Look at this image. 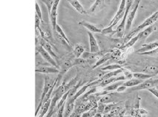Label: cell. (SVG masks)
Listing matches in <instances>:
<instances>
[{"mask_svg": "<svg viewBox=\"0 0 158 117\" xmlns=\"http://www.w3.org/2000/svg\"><path fill=\"white\" fill-rule=\"evenodd\" d=\"M126 0H121L120 7H119V9L118 10H117V13H116L114 17L113 18V19L111 20V21L110 22L108 27L102 29V34H111L116 32V31H113V28L114 27L116 26V25H117V23L123 18L125 11H126Z\"/></svg>", "mask_w": 158, "mask_h": 117, "instance_id": "6da1fadb", "label": "cell"}, {"mask_svg": "<svg viewBox=\"0 0 158 117\" xmlns=\"http://www.w3.org/2000/svg\"><path fill=\"white\" fill-rule=\"evenodd\" d=\"M157 20H158V10L154 13L152 14V16H149L148 18H147V19L145 20L142 24H140V25L137 27V28L135 29L133 31H131V32H130L127 36H126V38H125V41H126V42H128L131 38L134 37V36H135L136 33L139 32L140 31H142L144 30V29L147 28V27L154 25Z\"/></svg>", "mask_w": 158, "mask_h": 117, "instance_id": "7a4b0ae2", "label": "cell"}, {"mask_svg": "<svg viewBox=\"0 0 158 117\" xmlns=\"http://www.w3.org/2000/svg\"><path fill=\"white\" fill-rule=\"evenodd\" d=\"M134 0H126V11H125V14L123 18L122 21L119 26L117 27V30H116V33H117V37L119 38H122L124 36L125 32H126V21H127V17L128 15V13L131 8L133 5Z\"/></svg>", "mask_w": 158, "mask_h": 117, "instance_id": "3957f363", "label": "cell"}, {"mask_svg": "<svg viewBox=\"0 0 158 117\" xmlns=\"http://www.w3.org/2000/svg\"><path fill=\"white\" fill-rule=\"evenodd\" d=\"M56 80V79H53V78L50 77L48 76V74H47V75L45 77V83H44L43 90V92H42L41 98H40V102H39V105H38L37 108H36V113H35V116H37L39 111H40V108H42V105H43V103L44 101V99H45V96H46L48 93V91H50L51 88L53 86V85L54 84Z\"/></svg>", "mask_w": 158, "mask_h": 117, "instance_id": "277c9868", "label": "cell"}, {"mask_svg": "<svg viewBox=\"0 0 158 117\" xmlns=\"http://www.w3.org/2000/svg\"><path fill=\"white\" fill-rule=\"evenodd\" d=\"M158 83V78L157 79H154V78H150V79L146 80L139 84L137 86L133 87V89H131L130 91H141V90H145V89H147L148 90L150 88L154 87L156 84Z\"/></svg>", "mask_w": 158, "mask_h": 117, "instance_id": "5b68a950", "label": "cell"}, {"mask_svg": "<svg viewBox=\"0 0 158 117\" xmlns=\"http://www.w3.org/2000/svg\"><path fill=\"white\" fill-rule=\"evenodd\" d=\"M36 52H37V54H40V55L43 57V59L46 62H48L49 64L52 65L53 66L56 67V68H58L57 63H56V61H54V58H53V57L50 55V53L48 52L42 46L36 47Z\"/></svg>", "mask_w": 158, "mask_h": 117, "instance_id": "8992f818", "label": "cell"}, {"mask_svg": "<svg viewBox=\"0 0 158 117\" xmlns=\"http://www.w3.org/2000/svg\"><path fill=\"white\" fill-rule=\"evenodd\" d=\"M139 2H140V0H136L134 3L133 8H132L131 11L128 13V17H127V21H126V31L127 32L131 29L132 23H133L134 19H135L136 13H137V9L139 8Z\"/></svg>", "mask_w": 158, "mask_h": 117, "instance_id": "52a82bcc", "label": "cell"}, {"mask_svg": "<svg viewBox=\"0 0 158 117\" xmlns=\"http://www.w3.org/2000/svg\"><path fill=\"white\" fill-rule=\"evenodd\" d=\"M35 72L43 73V74H51L60 73V71L54 66H49L36 64V69H35Z\"/></svg>", "mask_w": 158, "mask_h": 117, "instance_id": "ba28073f", "label": "cell"}, {"mask_svg": "<svg viewBox=\"0 0 158 117\" xmlns=\"http://www.w3.org/2000/svg\"><path fill=\"white\" fill-rule=\"evenodd\" d=\"M60 2V0H55L54 5H53L52 10H51V13L50 15H49L51 26H52L53 30L55 32H56V27L57 25V24H56V18H57V8Z\"/></svg>", "mask_w": 158, "mask_h": 117, "instance_id": "9c48e42d", "label": "cell"}, {"mask_svg": "<svg viewBox=\"0 0 158 117\" xmlns=\"http://www.w3.org/2000/svg\"><path fill=\"white\" fill-rule=\"evenodd\" d=\"M88 35H89V45H90V52L91 53H99L100 52V47H99L98 43H97V39L95 38L94 35L91 32L88 31Z\"/></svg>", "mask_w": 158, "mask_h": 117, "instance_id": "30bf717a", "label": "cell"}, {"mask_svg": "<svg viewBox=\"0 0 158 117\" xmlns=\"http://www.w3.org/2000/svg\"><path fill=\"white\" fill-rule=\"evenodd\" d=\"M157 30V27L156 25H152V26L144 29V30L140 31V32L137 34L139 40H146V38L152 33V32H154V31H156Z\"/></svg>", "mask_w": 158, "mask_h": 117, "instance_id": "8fae6325", "label": "cell"}, {"mask_svg": "<svg viewBox=\"0 0 158 117\" xmlns=\"http://www.w3.org/2000/svg\"><path fill=\"white\" fill-rule=\"evenodd\" d=\"M77 99L73 96L72 98L69 99L65 104V112L64 113V117H69L72 113L73 109H74V105H75V100Z\"/></svg>", "mask_w": 158, "mask_h": 117, "instance_id": "7c38bea8", "label": "cell"}, {"mask_svg": "<svg viewBox=\"0 0 158 117\" xmlns=\"http://www.w3.org/2000/svg\"><path fill=\"white\" fill-rule=\"evenodd\" d=\"M158 47V41H156L154 42H152V43H146V44H143L141 46V48L137 49L136 51V52L139 53H143L146 52H148V51L153 50V49L157 48Z\"/></svg>", "mask_w": 158, "mask_h": 117, "instance_id": "4fadbf2b", "label": "cell"}, {"mask_svg": "<svg viewBox=\"0 0 158 117\" xmlns=\"http://www.w3.org/2000/svg\"><path fill=\"white\" fill-rule=\"evenodd\" d=\"M105 8V0H96L91 8L89 9L88 13L89 14H94L97 11H100Z\"/></svg>", "mask_w": 158, "mask_h": 117, "instance_id": "5bb4252c", "label": "cell"}, {"mask_svg": "<svg viewBox=\"0 0 158 117\" xmlns=\"http://www.w3.org/2000/svg\"><path fill=\"white\" fill-rule=\"evenodd\" d=\"M68 2H69V4L71 5V6L79 13L82 14V15H86V14H88V11H86L85 8H84L83 6L80 4V2L78 0H68Z\"/></svg>", "mask_w": 158, "mask_h": 117, "instance_id": "9a60e30c", "label": "cell"}, {"mask_svg": "<svg viewBox=\"0 0 158 117\" xmlns=\"http://www.w3.org/2000/svg\"><path fill=\"white\" fill-rule=\"evenodd\" d=\"M40 45H41L42 47H43V48L45 49L48 52L50 53V55L53 57V58H57L56 55L55 54L54 51L53 50L52 46L51 45V43H49L48 41H46V40L42 38V39L40 40Z\"/></svg>", "mask_w": 158, "mask_h": 117, "instance_id": "2e32d148", "label": "cell"}, {"mask_svg": "<svg viewBox=\"0 0 158 117\" xmlns=\"http://www.w3.org/2000/svg\"><path fill=\"white\" fill-rule=\"evenodd\" d=\"M79 25H81V26L85 27L87 30H89V31H90V32H97V33H102V30H100V29H99L97 26L92 25V24L88 22V21H81L79 22Z\"/></svg>", "mask_w": 158, "mask_h": 117, "instance_id": "e0dca14e", "label": "cell"}, {"mask_svg": "<svg viewBox=\"0 0 158 117\" xmlns=\"http://www.w3.org/2000/svg\"><path fill=\"white\" fill-rule=\"evenodd\" d=\"M51 99L45 102H44L43 105H42V108L40 110V111H39L36 117H44L45 116V115L48 112L49 108H50V106H51Z\"/></svg>", "mask_w": 158, "mask_h": 117, "instance_id": "ac0fdd59", "label": "cell"}, {"mask_svg": "<svg viewBox=\"0 0 158 117\" xmlns=\"http://www.w3.org/2000/svg\"><path fill=\"white\" fill-rule=\"evenodd\" d=\"M73 61H71L70 60H65V61L62 62V63L60 66V75H59L60 77H61L62 74H64L65 73L67 72L68 70L70 68H71V67L73 66Z\"/></svg>", "mask_w": 158, "mask_h": 117, "instance_id": "d6986e66", "label": "cell"}, {"mask_svg": "<svg viewBox=\"0 0 158 117\" xmlns=\"http://www.w3.org/2000/svg\"><path fill=\"white\" fill-rule=\"evenodd\" d=\"M85 52V47L81 43H77L73 47V53L77 58H80Z\"/></svg>", "mask_w": 158, "mask_h": 117, "instance_id": "ffe728a7", "label": "cell"}, {"mask_svg": "<svg viewBox=\"0 0 158 117\" xmlns=\"http://www.w3.org/2000/svg\"><path fill=\"white\" fill-rule=\"evenodd\" d=\"M143 72L146 74H150V75L154 76L158 74V66L156 65H148L143 69Z\"/></svg>", "mask_w": 158, "mask_h": 117, "instance_id": "44dd1931", "label": "cell"}, {"mask_svg": "<svg viewBox=\"0 0 158 117\" xmlns=\"http://www.w3.org/2000/svg\"><path fill=\"white\" fill-rule=\"evenodd\" d=\"M111 58H112L111 52L106 53V55H102L100 58H99L98 61L96 62V64L94 66V69L97 68V67H98V66H100V65H102L103 63H106V62L108 60L111 59Z\"/></svg>", "mask_w": 158, "mask_h": 117, "instance_id": "7402d4cb", "label": "cell"}, {"mask_svg": "<svg viewBox=\"0 0 158 117\" xmlns=\"http://www.w3.org/2000/svg\"><path fill=\"white\" fill-rule=\"evenodd\" d=\"M143 81H144V80L136 79V78H132V79L126 80L125 83H123V85L127 88L128 87H135V86H137V85H138L139 84H140L141 83H143Z\"/></svg>", "mask_w": 158, "mask_h": 117, "instance_id": "603a6c76", "label": "cell"}, {"mask_svg": "<svg viewBox=\"0 0 158 117\" xmlns=\"http://www.w3.org/2000/svg\"><path fill=\"white\" fill-rule=\"evenodd\" d=\"M137 41H139V38L137 36V35L136 36H134L133 38H131L128 42H126L124 45H123L121 47V49H127V48H131L135 44V43Z\"/></svg>", "mask_w": 158, "mask_h": 117, "instance_id": "cb8c5ba5", "label": "cell"}, {"mask_svg": "<svg viewBox=\"0 0 158 117\" xmlns=\"http://www.w3.org/2000/svg\"><path fill=\"white\" fill-rule=\"evenodd\" d=\"M134 78H136V79H139L141 80H146L148 79H150L152 77L150 74H146V73H142V72H135L133 73Z\"/></svg>", "mask_w": 158, "mask_h": 117, "instance_id": "d4e9b609", "label": "cell"}, {"mask_svg": "<svg viewBox=\"0 0 158 117\" xmlns=\"http://www.w3.org/2000/svg\"><path fill=\"white\" fill-rule=\"evenodd\" d=\"M56 32L57 33V35L60 36V37H61L62 39H63L64 41H65L66 43L69 45L70 41H69V38H67V36H66V35L65 34V32H64V31L62 30V27H60L59 25H56Z\"/></svg>", "mask_w": 158, "mask_h": 117, "instance_id": "484cf974", "label": "cell"}, {"mask_svg": "<svg viewBox=\"0 0 158 117\" xmlns=\"http://www.w3.org/2000/svg\"><path fill=\"white\" fill-rule=\"evenodd\" d=\"M123 83L122 81H118L117 82V83H112L111 85H108L107 86L105 87L104 89V91H108V92H109V91H117V89H118L119 86H120L121 85H123Z\"/></svg>", "mask_w": 158, "mask_h": 117, "instance_id": "4316f807", "label": "cell"}, {"mask_svg": "<svg viewBox=\"0 0 158 117\" xmlns=\"http://www.w3.org/2000/svg\"><path fill=\"white\" fill-rule=\"evenodd\" d=\"M122 68V66L120 64H111L101 68L102 71H115L117 69H120Z\"/></svg>", "mask_w": 158, "mask_h": 117, "instance_id": "83f0119b", "label": "cell"}, {"mask_svg": "<svg viewBox=\"0 0 158 117\" xmlns=\"http://www.w3.org/2000/svg\"><path fill=\"white\" fill-rule=\"evenodd\" d=\"M80 84H81V82H78V83L77 84V85H75L74 86L71 88V89L69 91V96H68V98L70 99V98H72L73 96H75L77 92V89H78L79 87H80Z\"/></svg>", "mask_w": 158, "mask_h": 117, "instance_id": "f1b7e54d", "label": "cell"}, {"mask_svg": "<svg viewBox=\"0 0 158 117\" xmlns=\"http://www.w3.org/2000/svg\"><path fill=\"white\" fill-rule=\"evenodd\" d=\"M55 0H42V2L46 5L47 8H48V11L49 15L51 14V10H52L53 5H54Z\"/></svg>", "mask_w": 158, "mask_h": 117, "instance_id": "f546056e", "label": "cell"}, {"mask_svg": "<svg viewBox=\"0 0 158 117\" xmlns=\"http://www.w3.org/2000/svg\"><path fill=\"white\" fill-rule=\"evenodd\" d=\"M87 63H88L87 60L84 59V58H76V59H74L73 64V66L75 65L83 66V65L87 64Z\"/></svg>", "mask_w": 158, "mask_h": 117, "instance_id": "4dcf8cb0", "label": "cell"}, {"mask_svg": "<svg viewBox=\"0 0 158 117\" xmlns=\"http://www.w3.org/2000/svg\"><path fill=\"white\" fill-rule=\"evenodd\" d=\"M65 104L66 102L62 105L60 108L57 109L56 111V117H64V110H65Z\"/></svg>", "mask_w": 158, "mask_h": 117, "instance_id": "1f68e13d", "label": "cell"}, {"mask_svg": "<svg viewBox=\"0 0 158 117\" xmlns=\"http://www.w3.org/2000/svg\"><path fill=\"white\" fill-rule=\"evenodd\" d=\"M100 102H102V103H109V102H112V98L110 94H106L102 98L100 99Z\"/></svg>", "mask_w": 158, "mask_h": 117, "instance_id": "d6a6232c", "label": "cell"}, {"mask_svg": "<svg viewBox=\"0 0 158 117\" xmlns=\"http://www.w3.org/2000/svg\"><path fill=\"white\" fill-rule=\"evenodd\" d=\"M158 54V47L157 48L153 49V50L148 51V52H146L143 53H140L139 55H154Z\"/></svg>", "mask_w": 158, "mask_h": 117, "instance_id": "836d02e7", "label": "cell"}, {"mask_svg": "<svg viewBox=\"0 0 158 117\" xmlns=\"http://www.w3.org/2000/svg\"><path fill=\"white\" fill-rule=\"evenodd\" d=\"M36 14L39 16V18H40V19L43 21V16H42V10L40 8V5H39L38 2H36Z\"/></svg>", "mask_w": 158, "mask_h": 117, "instance_id": "e575fe53", "label": "cell"}, {"mask_svg": "<svg viewBox=\"0 0 158 117\" xmlns=\"http://www.w3.org/2000/svg\"><path fill=\"white\" fill-rule=\"evenodd\" d=\"M41 21H42V20L39 18V16L36 14V19H35V27H36V30H40V29H41L40 27V24H41Z\"/></svg>", "mask_w": 158, "mask_h": 117, "instance_id": "d590c367", "label": "cell"}, {"mask_svg": "<svg viewBox=\"0 0 158 117\" xmlns=\"http://www.w3.org/2000/svg\"><path fill=\"white\" fill-rule=\"evenodd\" d=\"M105 108H106V105H105L104 103L102 102H99L98 103V106H97V113H103Z\"/></svg>", "mask_w": 158, "mask_h": 117, "instance_id": "8d00e7d4", "label": "cell"}, {"mask_svg": "<svg viewBox=\"0 0 158 117\" xmlns=\"http://www.w3.org/2000/svg\"><path fill=\"white\" fill-rule=\"evenodd\" d=\"M148 91H149V92L152 93V94H153L154 96H156V97L158 99V90L156 89V88H154V87L150 88V89H148Z\"/></svg>", "mask_w": 158, "mask_h": 117, "instance_id": "74e56055", "label": "cell"}, {"mask_svg": "<svg viewBox=\"0 0 158 117\" xmlns=\"http://www.w3.org/2000/svg\"><path fill=\"white\" fill-rule=\"evenodd\" d=\"M126 89H127V87L125 86V85L123 84V85H121L120 86H119L118 89H117V92L118 93H121V92H123L126 90Z\"/></svg>", "mask_w": 158, "mask_h": 117, "instance_id": "f35d334b", "label": "cell"}, {"mask_svg": "<svg viewBox=\"0 0 158 117\" xmlns=\"http://www.w3.org/2000/svg\"><path fill=\"white\" fill-rule=\"evenodd\" d=\"M112 106L113 105H108L106 106V108H105V110H104V112L105 113H107L108 112H110V111H111V108H112Z\"/></svg>", "mask_w": 158, "mask_h": 117, "instance_id": "ab89813d", "label": "cell"}, {"mask_svg": "<svg viewBox=\"0 0 158 117\" xmlns=\"http://www.w3.org/2000/svg\"><path fill=\"white\" fill-rule=\"evenodd\" d=\"M139 113H140V114H147V113H148V111H145V110H143V109H139Z\"/></svg>", "mask_w": 158, "mask_h": 117, "instance_id": "60d3db41", "label": "cell"}, {"mask_svg": "<svg viewBox=\"0 0 158 117\" xmlns=\"http://www.w3.org/2000/svg\"><path fill=\"white\" fill-rule=\"evenodd\" d=\"M93 117H102V116L100 113H97Z\"/></svg>", "mask_w": 158, "mask_h": 117, "instance_id": "b9f144b4", "label": "cell"}, {"mask_svg": "<svg viewBox=\"0 0 158 117\" xmlns=\"http://www.w3.org/2000/svg\"><path fill=\"white\" fill-rule=\"evenodd\" d=\"M123 117H136V116H124Z\"/></svg>", "mask_w": 158, "mask_h": 117, "instance_id": "7bdbcfd3", "label": "cell"}, {"mask_svg": "<svg viewBox=\"0 0 158 117\" xmlns=\"http://www.w3.org/2000/svg\"><path fill=\"white\" fill-rule=\"evenodd\" d=\"M143 117H146V116H143Z\"/></svg>", "mask_w": 158, "mask_h": 117, "instance_id": "ee69618b", "label": "cell"}]
</instances>
